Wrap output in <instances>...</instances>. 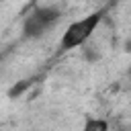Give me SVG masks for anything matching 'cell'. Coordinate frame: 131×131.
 <instances>
[{"mask_svg":"<svg viewBox=\"0 0 131 131\" xmlns=\"http://www.w3.org/2000/svg\"><path fill=\"white\" fill-rule=\"evenodd\" d=\"M102 14H104V10H94V12L86 14V16H82V18L74 20V23L66 29V33L61 35V39H59V45H57L59 53L72 51V49H76V47H82V45L92 37V33L98 29V25H100V20H102Z\"/></svg>","mask_w":131,"mask_h":131,"instance_id":"1","label":"cell"},{"mask_svg":"<svg viewBox=\"0 0 131 131\" xmlns=\"http://www.w3.org/2000/svg\"><path fill=\"white\" fill-rule=\"evenodd\" d=\"M61 18V10L57 6H37L33 12L27 14L23 20V37L25 39H39L49 33Z\"/></svg>","mask_w":131,"mask_h":131,"instance_id":"2","label":"cell"},{"mask_svg":"<svg viewBox=\"0 0 131 131\" xmlns=\"http://www.w3.org/2000/svg\"><path fill=\"white\" fill-rule=\"evenodd\" d=\"M82 131H111L108 129V123L104 119H96V117H86L84 125H82Z\"/></svg>","mask_w":131,"mask_h":131,"instance_id":"3","label":"cell"},{"mask_svg":"<svg viewBox=\"0 0 131 131\" xmlns=\"http://www.w3.org/2000/svg\"><path fill=\"white\" fill-rule=\"evenodd\" d=\"M117 131H129V129H125V127H121V129H117Z\"/></svg>","mask_w":131,"mask_h":131,"instance_id":"4","label":"cell"},{"mask_svg":"<svg viewBox=\"0 0 131 131\" xmlns=\"http://www.w3.org/2000/svg\"><path fill=\"white\" fill-rule=\"evenodd\" d=\"M129 47H131V43H129Z\"/></svg>","mask_w":131,"mask_h":131,"instance_id":"5","label":"cell"}]
</instances>
